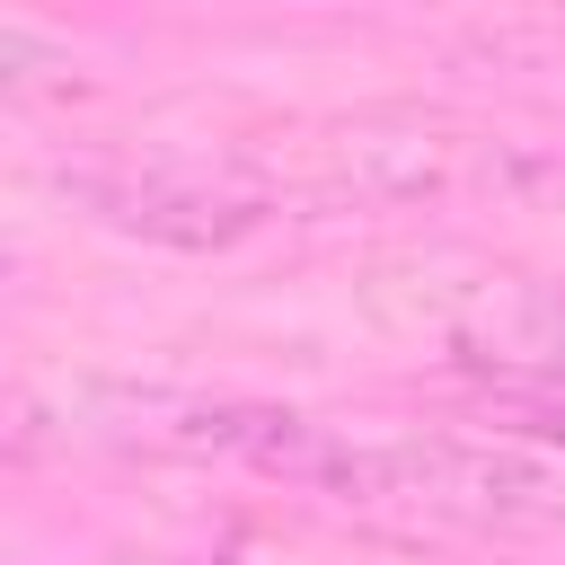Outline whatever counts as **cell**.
I'll use <instances>...</instances> for the list:
<instances>
[{
  "mask_svg": "<svg viewBox=\"0 0 565 565\" xmlns=\"http://www.w3.org/2000/svg\"><path fill=\"white\" fill-rule=\"evenodd\" d=\"M79 441L106 450H141V459H230L282 486H318L335 494L344 468V433L265 406V397H230V388H177V380H79L62 397Z\"/></svg>",
  "mask_w": 565,
  "mask_h": 565,
  "instance_id": "obj_1",
  "label": "cell"
},
{
  "mask_svg": "<svg viewBox=\"0 0 565 565\" xmlns=\"http://www.w3.org/2000/svg\"><path fill=\"white\" fill-rule=\"evenodd\" d=\"M344 503L459 521V530H565V459L494 441V433H397L344 441L335 468Z\"/></svg>",
  "mask_w": 565,
  "mask_h": 565,
  "instance_id": "obj_2",
  "label": "cell"
},
{
  "mask_svg": "<svg viewBox=\"0 0 565 565\" xmlns=\"http://www.w3.org/2000/svg\"><path fill=\"white\" fill-rule=\"evenodd\" d=\"M53 185L124 230V238H159V247H230L274 212V185L247 168H177V159H71L53 168Z\"/></svg>",
  "mask_w": 565,
  "mask_h": 565,
  "instance_id": "obj_3",
  "label": "cell"
},
{
  "mask_svg": "<svg viewBox=\"0 0 565 565\" xmlns=\"http://www.w3.org/2000/svg\"><path fill=\"white\" fill-rule=\"evenodd\" d=\"M459 185H512V159L450 124H344L318 141V194L335 203H433Z\"/></svg>",
  "mask_w": 565,
  "mask_h": 565,
  "instance_id": "obj_4",
  "label": "cell"
},
{
  "mask_svg": "<svg viewBox=\"0 0 565 565\" xmlns=\"http://www.w3.org/2000/svg\"><path fill=\"white\" fill-rule=\"evenodd\" d=\"M468 362L477 371H530V380H565V282H530L503 291L477 327H468Z\"/></svg>",
  "mask_w": 565,
  "mask_h": 565,
  "instance_id": "obj_5",
  "label": "cell"
},
{
  "mask_svg": "<svg viewBox=\"0 0 565 565\" xmlns=\"http://www.w3.org/2000/svg\"><path fill=\"white\" fill-rule=\"evenodd\" d=\"M477 415L503 433V441H521V450H547V459H565V380H530V371H486V388H477Z\"/></svg>",
  "mask_w": 565,
  "mask_h": 565,
  "instance_id": "obj_6",
  "label": "cell"
},
{
  "mask_svg": "<svg viewBox=\"0 0 565 565\" xmlns=\"http://www.w3.org/2000/svg\"><path fill=\"white\" fill-rule=\"evenodd\" d=\"M512 194H547V203H565V159H512Z\"/></svg>",
  "mask_w": 565,
  "mask_h": 565,
  "instance_id": "obj_7",
  "label": "cell"
}]
</instances>
